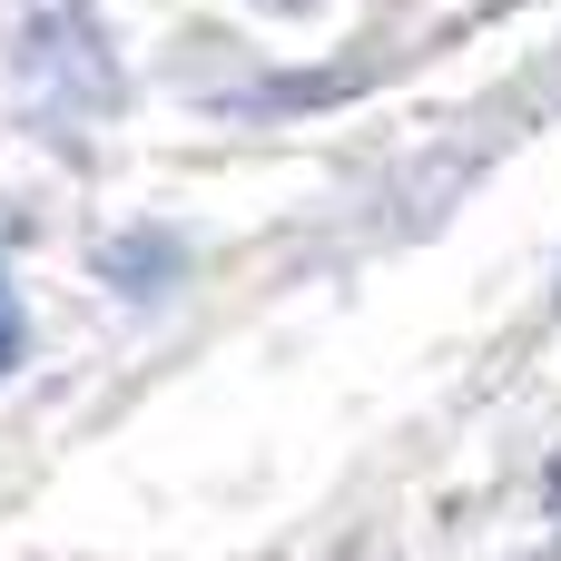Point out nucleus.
Masks as SVG:
<instances>
[{"instance_id": "nucleus-1", "label": "nucleus", "mask_w": 561, "mask_h": 561, "mask_svg": "<svg viewBox=\"0 0 561 561\" xmlns=\"http://www.w3.org/2000/svg\"><path fill=\"white\" fill-rule=\"evenodd\" d=\"M0 316H10V286H0Z\"/></svg>"}]
</instances>
